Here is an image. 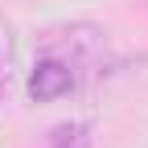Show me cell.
<instances>
[{
	"label": "cell",
	"mask_w": 148,
	"mask_h": 148,
	"mask_svg": "<svg viewBox=\"0 0 148 148\" xmlns=\"http://www.w3.org/2000/svg\"><path fill=\"white\" fill-rule=\"evenodd\" d=\"M74 86H78V74H74V66L62 62V58H41L29 70V99L33 103H53V99L70 95Z\"/></svg>",
	"instance_id": "cell-1"
},
{
	"label": "cell",
	"mask_w": 148,
	"mask_h": 148,
	"mask_svg": "<svg viewBox=\"0 0 148 148\" xmlns=\"http://www.w3.org/2000/svg\"><path fill=\"white\" fill-rule=\"evenodd\" d=\"M16 86V33L0 16V95H8Z\"/></svg>",
	"instance_id": "cell-2"
},
{
	"label": "cell",
	"mask_w": 148,
	"mask_h": 148,
	"mask_svg": "<svg viewBox=\"0 0 148 148\" xmlns=\"http://www.w3.org/2000/svg\"><path fill=\"white\" fill-rule=\"evenodd\" d=\"M49 148H90V132L82 123H58L49 132Z\"/></svg>",
	"instance_id": "cell-3"
}]
</instances>
